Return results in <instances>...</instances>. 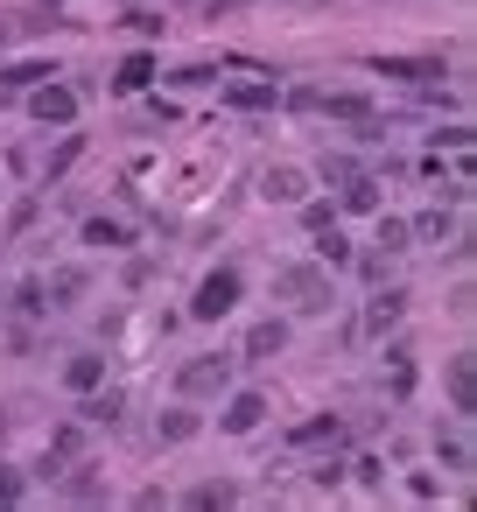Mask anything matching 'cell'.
<instances>
[{"label":"cell","instance_id":"obj_1","mask_svg":"<svg viewBox=\"0 0 477 512\" xmlns=\"http://www.w3.org/2000/svg\"><path fill=\"white\" fill-rule=\"evenodd\" d=\"M274 302H288L295 316H330V302H337V281H330V267L309 253V260H281L274 267Z\"/></svg>","mask_w":477,"mask_h":512},{"label":"cell","instance_id":"obj_2","mask_svg":"<svg viewBox=\"0 0 477 512\" xmlns=\"http://www.w3.org/2000/svg\"><path fill=\"white\" fill-rule=\"evenodd\" d=\"M316 176H323V183H337V218H372V211L386 204L379 176H372V169H358L351 155H330Z\"/></svg>","mask_w":477,"mask_h":512},{"label":"cell","instance_id":"obj_3","mask_svg":"<svg viewBox=\"0 0 477 512\" xmlns=\"http://www.w3.org/2000/svg\"><path fill=\"white\" fill-rule=\"evenodd\" d=\"M239 379V351H197L176 365V400H218Z\"/></svg>","mask_w":477,"mask_h":512},{"label":"cell","instance_id":"obj_4","mask_svg":"<svg viewBox=\"0 0 477 512\" xmlns=\"http://www.w3.org/2000/svg\"><path fill=\"white\" fill-rule=\"evenodd\" d=\"M239 295H246V274L225 260V267H211L197 288H190V323H225L232 309H239Z\"/></svg>","mask_w":477,"mask_h":512},{"label":"cell","instance_id":"obj_5","mask_svg":"<svg viewBox=\"0 0 477 512\" xmlns=\"http://www.w3.org/2000/svg\"><path fill=\"white\" fill-rule=\"evenodd\" d=\"M22 106H29V120H36V127H78L85 92H78V85H64V71H57V78L29 85V92H22Z\"/></svg>","mask_w":477,"mask_h":512},{"label":"cell","instance_id":"obj_6","mask_svg":"<svg viewBox=\"0 0 477 512\" xmlns=\"http://www.w3.org/2000/svg\"><path fill=\"white\" fill-rule=\"evenodd\" d=\"M267 421V393L260 386H225L218 393V435H253Z\"/></svg>","mask_w":477,"mask_h":512},{"label":"cell","instance_id":"obj_7","mask_svg":"<svg viewBox=\"0 0 477 512\" xmlns=\"http://www.w3.org/2000/svg\"><path fill=\"white\" fill-rule=\"evenodd\" d=\"M309 183H316V169H302V162H274L267 176H260V204H302L309 197Z\"/></svg>","mask_w":477,"mask_h":512},{"label":"cell","instance_id":"obj_8","mask_svg":"<svg viewBox=\"0 0 477 512\" xmlns=\"http://www.w3.org/2000/svg\"><path fill=\"white\" fill-rule=\"evenodd\" d=\"M288 351V316H260L246 337H239V365H274Z\"/></svg>","mask_w":477,"mask_h":512},{"label":"cell","instance_id":"obj_9","mask_svg":"<svg viewBox=\"0 0 477 512\" xmlns=\"http://www.w3.org/2000/svg\"><path fill=\"white\" fill-rule=\"evenodd\" d=\"M57 477H64V498H71V505H106V498H113V484H106V470H99L92 456H71Z\"/></svg>","mask_w":477,"mask_h":512},{"label":"cell","instance_id":"obj_10","mask_svg":"<svg viewBox=\"0 0 477 512\" xmlns=\"http://www.w3.org/2000/svg\"><path fill=\"white\" fill-rule=\"evenodd\" d=\"M372 71H379V78H393V85H421V92L449 78V64H442V57H372Z\"/></svg>","mask_w":477,"mask_h":512},{"label":"cell","instance_id":"obj_11","mask_svg":"<svg viewBox=\"0 0 477 512\" xmlns=\"http://www.w3.org/2000/svg\"><path fill=\"white\" fill-rule=\"evenodd\" d=\"M78 239H85L92 253H120V246H134V225H127V218H113V211H92V218L78 225Z\"/></svg>","mask_w":477,"mask_h":512},{"label":"cell","instance_id":"obj_12","mask_svg":"<svg viewBox=\"0 0 477 512\" xmlns=\"http://www.w3.org/2000/svg\"><path fill=\"white\" fill-rule=\"evenodd\" d=\"M155 78H162V57H155V50H134V57L113 71V92H120V99H141Z\"/></svg>","mask_w":477,"mask_h":512},{"label":"cell","instance_id":"obj_13","mask_svg":"<svg viewBox=\"0 0 477 512\" xmlns=\"http://www.w3.org/2000/svg\"><path fill=\"white\" fill-rule=\"evenodd\" d=\"M449 407H456V421L477 414V365H470V351L449 358Z\"/></svg>","mask_w":477,"mask_h":512},{"label":"cell","instance_id":"obj_14","mask_svg":"<svg viewBox=\"0 0 477 512\" xmlns=\"http://www.w3.org/2000/svg\"><path fill=\"white\" fill-rule=\"evenodd\" d=\"M190 435H204L197 400H176V407H162V414H155V442H190Z\"/></svg>","mask_w":477,"mask_h":512},{"label":"cell","instance_id":"obj_15","mask_svg":"<svg viewBox=\"0 0 477 512\" xmlns=\"http://www.w3.org/2000/svg\"><path fill=\"white\" fill-rule=\"evenodd\" d=\"M225 106H239V113H274V106H281V78H253V85H225Z\"/></svg>","mask_w":477,"mask_h":512},{"label":"cell","instance_id":"obj_16","mask_svg":"<svg viewBox=\"0 0 477 512\" xmlns=\"http://www.w3.org/2000/svg\"><path fill=\"white\" fill-rule=\"evenodd\" d=\"M71 456H85V421H78V414H71V421L50 435V449H43V477H57Z\"/></svg>","mask_w":477,"mask_h":512},{"label":"cell","instance_id":"obj_17","mask_svg":"<svg viewBox=\"0 0 477 512\" xmlns=\"http://www.w3.org/2000/svg\"><path fill=\"white\" fill-rule=\"evenodd\" d=\"M183 505H190V512H232V505H239V484H232V477H204V484L183 491Z\"/></svg>","mask_w":477,"mask_h":512},{"label":"cell","instance_id":"obj_18","mask_svg":"<svg viewBox=\"0 0 477 512\" xmlns=\"http://www.w3.org/2000/svg\"><path fill=\"white\" fill-rule=\"evenodd\" d=\"M85 288H92V267H57V274H43V295H50V309H71Z\"/></svg>","mask_w":477,"mask_h":512},{"label":"cell","instance_id":"obj_19","mask_svg":"<svg viewBox=\"0 0 477 512\" xmlns=\"http://www.w3.org/2000/svg\"><path fill=\"white\" fill-rule=\"evenodd\" d=\"M64 386H71V393L106 386V351H71V358H64Z\"/></svg>","mask_w":477,"mask_h":512},{"label":"cell","instance_id":"obj_20","mask_svg":"<svg viewBox=\"0 0 477 512\" xmlns=\"http://www.w3.org/2000/svg\"><path fill=\"white\" fill-rule=\"evenodd\" d=\"M288 442H295V449H323V442H330V449H337V442H344V421H337V414H316V421L288 428Z\"/></svg>","mask_w":477,"mask_h":512},{"label":"cell","instance_id":"obj_21","mask_svg":"<svg viewBox=\"0 0 477 512\" xmlns=\"http://www.w3.org/2000/svg\"><path fill=\"white\" fill-rule=\"evenodd\" d=\"M372 218H379V239H372V246H379V253H393V260H400V253H407V246H414V232H407V218H393V211H386V204H379V211H372Z\"/></svg>","mask_w":477,"mask_h":512},{"label":"cell","instance_id":"obj_22","mask_svg":"<svg viewBox=\"0 0 477 512\" xmlns=\"http://www.w3.org/2000/svg\"><path fill=\"white\" fill-rule=\"evenodd\" d=\"M407 316V288H386V295H372V309H365V330H393Z\"/></svg>","mask_w":477,"mask_h":512},{"label":"cell","instance_id":"obj_23","mask_svg":"<svg viewBox=\"0 0 477 512\" xmlns=\"http://www.w3.org/2000/svg\"><path fill=\"white\" fill-rule=\"evenodd\" d=\"M316 113H330V120H372V99L365 92H323Z\"/></svg>","mask_w":477,"mask_h":512},{"label":"cell","instance_id":"obj_24","mask_svg":"<svg viewBox=\"0 0 477 512\" xmlns=\"http://www.w3.org/2000/svg\"><path fill=\"white\" fill-rule=\"evenodd\" d=\"M29 498V470L22 463H8V456H0V512H15Z\"/></svg>","mask_w":477,"mask_h":512},{"label":"cell","instance_id":"obj_25","mask_svg":"<svg viewBox=\"0 0 477 512\" xmlns=\"http://www.w3.org/2000/svg\"><path fill=\"white\" fill-rule=\"evenodd\" d=\"M316 260H323L330 274H337V267H351V239H344L337 225H323V232H316Z\"/></svg>","mask_w":477,"mask_h":512},{"label":"cell","instance_id":"obj_26","mask_svg":"<svg viewBox=\"0 0 477 512\" xmlns=\"http://www.w3.org/2000/svg\"><path fill=\"white\" fill-rule=\"evenodd\" d=\"M15 309H22L29 323H43V316H50V295H43V274H29V281H15Z\"/></svg>","mask_w":477,"mask_h":512},{"label":"cell","instance_id":"obj_27","mask_svg":"<svg viewBox=\"0 0 477 512\" xmlns=\"http://www.w3.org/2000/svg\"><path fill=\"white\" fill-rule=\"evenodd\" d=\"M78 155H85V134H64V141H57V155L43 162V190H50V183H57V176H64V169H71Z\"/></svg>","mask_w":477,"mask_h":512},{"label":"cell","instance_id":"obj_28","mask_svg":"<svg viewBox=\"0 0 477 512\" xmlns=\"http://www.w3.org/2000/svg\"><path fill=\"white\" fill-rule=\"evenodd\" d=\"M295 211H302V232H323V225H337V204H323V197H302Z\"/></svg>","mask_w":477,"mask_h":512},{"label":"cell","instance_id":"obj_29","mask_svg":"<svg viewBox=\"0 0 477 512\" xmlns=\"http://www.w3.org/2000/svg\"><path fill=\"white\" fill-rule=\"evenodd\" d=\"M162 78H169L176 92H197V85H218V71H211V64H190V71H162Z\"/></svg>","mask_w":477,"mask_h":512},{"label":"cell","instance_id":"obj_30","mask_svg":"<svg viewBox=\"0 0 477 512\" xmlns=\"http://www.w3.org/2000/svg\"><path fill=\"white\" fill-rule=\"evenodd\" d=\"M281 106H288V113H316V106H323V85H288Z\"/></svg>","mask_w":477,"mask_h":512},{"label":"cell","instance_id":"obj_31","mask_svg":"<svg viewBox=\"0 0 477 512\" xmlns=\"http://www.w3.org/2000/svg\"><path fill=\"white\" fill-rule=\"evenodd\" d=\"M36 218H43V197H22V204L8 211V239H22V232H29Z\"/></svg>","mask_w":477,"mask_h":512},{"label":"cell","instance_id":"obj_32","mask_svg":"<svg viewBox=\"0 0 477 512\" xmlns=\"http://www.w3.org/2000/svg\"><path fill=\"white\" fill-rule=\"evenodd\" d=\"M435 456H442L449 470H470V442H463V435H435Z\"/></svg>","mask_w":477,"mask_h":512},{"label":"cell","instance_id":"obj_33","mask_svg":"<svg viewBox=\"0 0 477 512\" xmlns=\"http://www.w3.org/2000/svg\"><path fill=\"white\" fill-rule=\"evenodd\" d=\"M386 386H393V400L414 393V358H407V351H393V379H386Z\"/></svg>","mask_w":477,"mask_h":512},{"label":"cell","instance_id":"obj_34","mask_svg":"<svg viewBox=\"0 0 477 512\" xmlns=\"http://www.w3.org/2000/svg\"><path fill=\"white\" fill-rule=\"evenodd\" d=\"M407 498L435 505V498H442V477H435V470H414V477H407Z\"/></svg>","mask_w":477,"mask_h":512},{"label":"cell","instance_id":"obj_35","mask_svg":"<svg viewBox=\"0 0 477 512\" xmlns=\"http://www.w3.org/2000/svg\"><path fill=\"white\" fill-rule=\"evenodd\" d=\"M414 239H449V211H421V225H407Z\"/></svg>","mask_w":477,"mask_h":512},{"label":"cell","instance_id":"obj_36","mask_svg":"<svg viewBox=\"0 0 477 512\" xmlns=\"http://www.w3.org/2000/svg\"><path fill=\"white\" fill-rule=\"evenodd\" d=\"M309 484H323V491H337V484H344V463H337V456H323V463L309 470Z\"/></svg>","mask_w":477,"mask_h":512},{"label":"cell","instance_id":"obj_37","mask_svg":"<svg viewBox=\"0 0 477 512\" xmlns=\"http://www.w3.org/2000/svg\"><path fill=\"white\" fill-rule=\"evenodd\" d=\"M386 267H393V253H365V260H358L365 281H386Z\"/></svg>","mask_w":477,"mask_h":512},{"label":"cell","instance_id":"obj_38","mask_svg":"<svg viewBox=\"0 0 477 512\" xmlns=\"http://www.w3.org/2000/svg\"><path fill=\"white\" fill-rule=\"evenodd\" d=\"M351 470H358V484H372V491H379V484H386V470H379V456H358V463H351Z\"/></svg>","mask_w":477,"mask_h":512},{"label":"cell","instance_id":"obj_39","mask_svg":"<svg viewBox=\"0 0 477 512\" xmlns=\"http://www.w3.org/2000/svg\"><path fill=\"white\" fill-rule=\"evenodd\" d=\"M204 8H211V22H218V15H239V8H253V0H204Z\"/></svg>","mask_w":477,"mask_h":512},{"label":"cell","instance_id":"obj_40","mask_svg":"<svg viewBox=\"0 0 477 512\" xmlns=\"http://www.w3.org/2000/svg\"><path fill=\"white\" fill-rule=\"evenodd\" d=\"M8 99H15V92H8V85H0V106H8Z\"/></svg>","mask_w":477,"mask_h":512},{"label":"cell","instance_id":"obj_41","mask_svg":"<svg viewBox=\"0 0 477 512\" xmlns=\"http://www.w3.org/2000/svg\"><path fill=\"white\" fill-rule=\"evenodd\" d=\"M0 309H8V302H0Z\"/></svg>","mask_w":477,"mask_h":512}]
</instances>
